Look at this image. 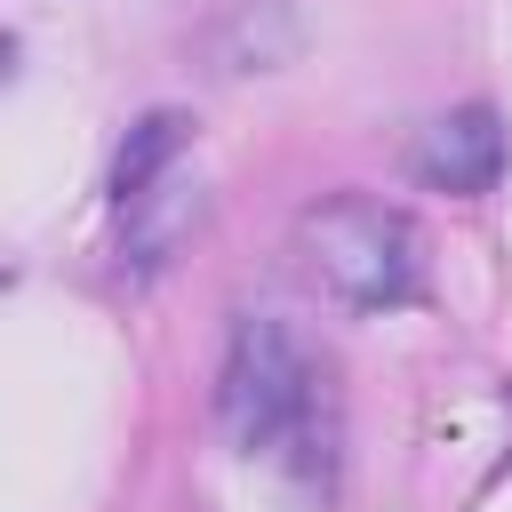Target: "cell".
<instances>
[{
    "label": "cell",
    "mask_w": 512,
    "mask_h": 512,
    "mask_svg": "<svg viewBox=\"0 0 512 512\" xmlns=\"http://www.w3.org/2000/svg\"><path fill=\"white\" fill-rule=\"evenodd\" d=\"M312 408H320V368L296 344V328L272 312H240L224 336V368H216L224 440L240 456H272L288 440H312Z\"/></svg>",
    "instance_id": "2"
},
{
    "label": "cell",
    "mask_w": 512,
    "mask_h": 512,
    "mask_svg": "<svg viewBox=\"0 0 512 512\" xmlns=\"http://www.w3.org/2000/svg\"><path fill=\"white\" fill-rule=\"evenodd\" d=\"M512 144H504V120L496 104H456V112H432L408 144V176L424 192H448V200H480L496 176H504Z\"/></svg>",
    "instance_id": "3"
},
{
    "label": "cell",
    "mask_w": 512,
    "mask_h": 512,
    "mask_svg": "<svg viewBox=\"0 0 512 512\" xmlns=\"http://www.w3.org/2000/svg\"><path fill=\"white\" fill-rule=\"evenodd\" d=\"M296 272L344 312H392L424 296V232L392 200L328 192L296 216Z\"/></svg>",
    "instance_id": "1"
},
{
    "label": "cell",
    "mask_w": 512,
    "mask_h": 512,
    "mask_svg": "<svg viewBox=\"0 0 512 512\" xmlns=\"http://www.w3.org/2000/svg\"><path fill=\"white\" fill-rule=\"evenodd\" d=\"M200 216H208V192H200V176L176 160L160 184H144V192L120 208V280H152V272H168V264L192 248Z\"/></svg>",
    "instance_id": "4"
},
{
    "label": "cell",
    "mask_w": 512,
    "mask_h": 512,
    "mask_svg": "<svg viewBox=\"0 0 512 512\" xmlns=\"http://www.w3.org/2000/svg\"><path fill=\"white\" fill-rule=\"evenodd\" d=\"M192 112H176V104H160V112H144L128 136H120V152H112V200L128 208L144 184H160L176 160H184V144H192Z\"/></svg>",
    "instance_id": "6"
},
{
    "label": "cell",
    "mask_w": 512,
    "mask_h": 512,
    "mask_svg": "<svg viewBox=\"0 0 512 512\" xmlns=\"http://www.w3.org/2000/svg\"><path fill=\"white\" fill-rule=\"evenodd\" d=\"M200 56H208V72H216V80L280 72V64H296V56H304V16H296V0H232V8L208 24Z\"/></svg>",
    "instance_id": "5"
}]
</instances>
